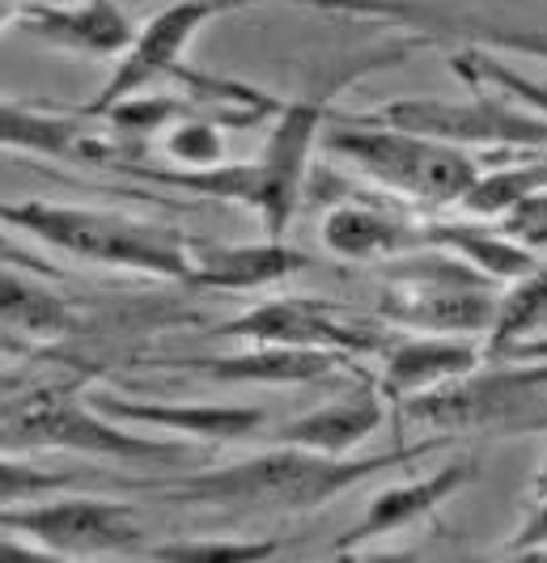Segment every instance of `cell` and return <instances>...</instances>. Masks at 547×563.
Masks as SVG:
<instances>
[{"label": "cell", "instance_id": "ba28073f", "mask_svg": "<svg viewBox=\"0 0 547 563\" xmlns=\"http://www.w3.org/2000/svg\"><path fill=\"white\" fill-rule=\"evenodd\" d=\"M484 272L446 251H416L386 263L382 318L412 331L484 339L496 318V297L484 288Z\"/></svg>", "mask_w": 547, "mask_h": 563}, {"label": "cell", "instance_id": "603a6c76", "mask_svg": "<svg viewBox=\"0 0 547 563\" xmlns=\"http://www.w3.org/2000/svg\"><path fill=\"white\" fill-rule=\"evenodd\" d=\"M318 238L336 258H348V263H391V258L416 254V217L404 221L365 203H340L322 217Z\"/></svg>", "mask_w": 547, "mask_h": 563}, {"label": "cell", "instance_id": "ffe728a7", "mask_svg": "<svg viewBox=\"0 0 547 563\" xmlns=\"http://www.w3.org/2000/svg\"><path fill=\"white\" fill-rule=\"evenodd\" d=\"M352 365V356L331 347H288V343H247L226 356L178 361L183 373H196L217 386H310Z\"/></svg>", "mask_w": 547, "mask_h": 563}, {"label": "cell", "instance_id": "30bf717a", "mask_svg": "<svg viewBox=\"0 0 547 563\" xmlns=\"http://www.w3.org/2000/svg\"><path fill=\"white\" fill-rule=\"evenodd\" d=\"M370 123H391L433 141L459 144L467 153L489 148H535L547 144V119L496 89H471V98H400L361 111Z\"/></svg>", "mask_w": 547, "mask_h": 563}, {"label": "cell", "instance_id": "f546056e", "mask_svg": "<svg viewBox=\"0 0 547 563\" xmlns=\"http://www.w3.org/2000/svg\"><path fill=\"white\" fill-rule=\"evenodd\" d=\"M496 225L505 229L514 242L522 246H530V251H544L547 246V191L535 199H526L522 208H514L505 221H496Z\"/></svg>", "mask_w": 547, "mask_h": 563}, {"label": "cell", "instance_id": "d6986e66", "mask_svg": "<svg viewBox=\"0 0 547 563\" xmlns=\"http://www.w3.org/2000/svg\"><path fill=\"white\" fill-rule=\"evenodd\" d=\"M310 267V254L288 246L285 238H255V242H192V272L187 288L212 292H263Z\"/></svg>", "mask_w": 547, "mask_h": 563}, {"label": "cell", "instance_id": "1f68e13d", "mask_svg": "<svg viewBox=\"0 0 547 563\" xmlns=\"http://www.w3.org/2000/svg\"><path fill=\"white\" fill-rule=\"evenodd\" d=\"M0 263H9V267H26V272H43V276L59 280L56 263H47L39 251H30V246H22V242H13L4 225H0Z\"/></svg>", "mask_w": 547, "mask_h": 563}, {"label": "cell", "instance_id": "6da1fadb", "mask_svg": "<svg viewBox=\"0 0 547 563\" xmlns=\"http://www.w3.org/2000/svg\"><path fill=\"white\" fill-rule=\"evenodd\" d=\"M429 47V38L407 34V38H386L374 47H361L344 56L340 64H322L315 73V81L302 93H293L288 102L276 107L267 141L255 157L247 162H217V166H128V174H136L141 183H157V187H174V191H192L204 199H221V203H238L247 212H255V221L267 238H285V229L293 225L302 196H306V178H310V157L322 144V128L331 119V102L344 85L361 81L365 73L400 64L412 52Z\"/></svg>", "mask_w": 547, "mask_h": 563}, {"label": "cell", "instance_id": "cb8c5ba5", "mask_svg": "<svg viewBox=\"0 0 547 563\" xmlns=\"http://www.w3.org/2000/svg\"><path fill=\"white\" fill-rule=\"evenodd\" d=\"M547 327V258H539L530 272L496 297V318L484 335V356L489 361H514L530 339Z\"/></svg>", "mask_w": 547, "mask_h": 563}, {"label": "cell", "instance_id": "7402d4cb", "mask_svg": "<svg viewBox=\"0 0 547 563\" xmlns=\"http://www.w3.org/2000/svg\"><path fill=\"white\" fill-rule=\"evenodd\" d=\"M475 157H480V174L467 187V196L459 199V208L467 217L505 221L526 199L547 191V144H535V148H489V153H475Z\"/></svg>", "mask_w": 547, "mask_h": 563}, {"label": "cell", "instance_id": "e575fe53", "mask_svg": "<svg viewBox=\"0 0 547 563\" xmlns=\"http://www.w3.org/2000/svg\"><path fill=\"white\" fill-rule=\"evenodd\" d=\"M530 487H535V496H544L547 492V457H544V466L535 471V483H530Z\"/></svg>", "mask_w": 547, "mask_h": 563}, {"label": "cell", "instance_id": "5bb4252c", "mask_svg": "<svg viewBox=\"0 0 547 563\" xmlns=\"http://www.w3.org/2000/svg\"><path fill=\"white\" fill-rule=\"evenodd\" d=\"M475 475H480V462H475V457H450V462H441L437 471L420 475V479L382 487V492H374V496L365 500L361 517L352 521V530L336 538L331 555H357V551L370 547V542H382V538L429 521L433 512L441 505H450L462 487H471Z\"/></svg>", "mask_w": 547, "mask_h": 563}, {"label": "cell", "instance_id": "3957f363", "mask_svg": "<svg viewBox=\"0 0 547 563\" xmlns=\"http://www.w3.org/2000/svg\"><path fill=\"white\" fill-rule=\"evenodd\" d=\"M0 225L64 258L94 263V267H116V272H136V276L174 284H187V272H192V242H196L192 233L107 212V208L39 196L0 199Z\"/></svg>", "mask_w": 547, "mask_h": 563}, {"label": "cell", "instance_id": "83f0119b", "mask_svg": "<svg viewBox=\"0 0 547 563\" xmlns=\"http://www.w3.org/2000/svg\"><path fill=\"white\" fill-rule=\"evenodd\" d=\"M81 483H94L86 471H52V466L30 462V453H0V508L73 492Z\"/></svg>", "mask_w": 547, "mask_h": 563}, {"label": "cell", "instance_id": "e0dca14e", "mask_svg": "<svg viewBox=\"0 0 547 563\" xmlns=\"http://www.w3.org/2000/svg\"><path fill=\"white\" fill-rule=\"evenodd\" d=\"M52 276L0 263V343L18 347H52L73 335H86V310L52 288Z\"/></svg>", "mask_w": 547, "mask_h": 563}, {"label": "cell", "instance_id": "2e32d148", "mask_svg": "<svg viewBox=\"0 0 547 563\" xmlns=\"http://www.w3.org/2000/svg\"><path fill=\"white\" fill-rule=\"evenodd\" d=\"M489 361L484 356V339L475 335H437V331H420V335L386 339L378 347V390L386 402H404L425 390H437L446 382H455L462 373L480 368Z\"/></svg>", "mask_w": 547, "mask_h": 563}, {"label": "cell", "instance_id": "8fae6325", "mask_svg": "<svg viewBox=\"0 0 547 563\" xmlns=\"http://www.w3.org/2000/svg\"><path fill=\"white\" fill-rule=\"evenodd\" d=\"M221 13H233V0H171L166 9H157L149 22H141L132 47L116 59V73L107 77V85L81 102L73 111H81L86 119H98L111 102L119 98H132L141 89H153L166 77H183L187 85H208V89H226L230 81H212V77H200L187 68V52L192 43L200 38V30L221 18Z\"/></svg>", "mask_w": 547, "mask_h": 563}, {"label": "cell", "instance_id": "44dd1931", "mask_svg": "<svg viewBox=\"0 0 547 563\" xmlns=\"http://www.w3.org/2000/svg\"><path fill=\"white\" fill-rule=\"evenodd\" d=\"M386 420V395L374 377H361L352 390L336 395L315 411H302L276 428L281 445H302L315 453H357Z\"/></svg>", "mask_w": 547, "mask_h": 563}, {"label": "cell", "instance_id": "484cf974", "mask_svg": "<svg viewBox=\"0 0 547 563\" xmlns=\"http://www.w3.org/2000/svg\"><path fill=\"white\" fill-rule=\"evenodd\" d=\"M272 119L263 111H233V114H192L183 123H174L166 136V157L174 166L200 169L226 162V123H260Z\"/></svg>", "mask_w": 547, "mask_h": 563}, {"label": "cell", "instance_id": "9a60e30c", "mask_svg": "<svg viewBox=\"0 0 547 563\" xmlns=\"http://www.w3.org/2000/svg\"><path fill=\"white\" fill-rule=\"evenodd\" d=\"M18 30L64 56L119 59L132 47L141 26L132 22V13L119 0H68V4L26 0Z\"/></svg>", "mask_w": 547, "mask_h": 563}, {"label": "cell", "instance_id": "f1b7e54d", "mask_svg": "<svg viewBox=\"0 0 547 563\" xmlns=\"http://www.w3.org/2000/svg\"><path fill=\"white\" fill-rule=\"evenodd\" d=\"M281 551L276 538H174L166 547H153V560H183V563H260Z\"/></svg>", "mask_w": 547, "mask_h": 563}, {"label": "cell", "instance_id": "52a82bcc", "mask_svg": "<svg viewBox=\"0 0 547 563\" xmlns=\"http://www.w3.org/2000/svg\"><path fill=\"white\" fill-rule=\"evenodd\" d=\"M315 9L344 18H378L420 38H462L492 52L547 59V0H315Z\"/></svg>", "mask_w": 547, "mask_h": 563}, {"label": "cell", "instance_id": "8992f818", "mask_svg": "<svg viewBox=\"0 0 547 563\" xmlns=\"http://www.w3.org/2000/svg\"><path fill=\"white\" fill-rule=\"evenodd\" d=\"M395 407L404 428L429 437H535L547 432V361H484Z\"/></svg>", "mask_w": 547, "mask_h": 563}, {"label": "cell", "instance_id": "4316f807", "mask_svg": "<svg viewBox=\"0 0 547 563\" xmlns=\"http://www.w3.org/2000/svg\"><path fill=\"white\" fill-rule=\"evenodd\" d=\"M192 114H200V102H196V98L141 89V93H132V98L111 102L98 119L111 123L116 132H128V136H153V132L174 128V123H183V119H192Z\"/></svg>", "mask_w": 547, "mask_h": 563}, {"label": "cell", "instance_id": "d590c367", "mask_svg": "<svg viewBox=\"0 0 547 563\" xmlns=\"http://www.w3.org/2000/svg\"><path fill=\"white\" fill-rule=\"evenodd\" d=\"M0 352H9V347H4V343H0Z\"/></svg>", "mask_w": 547, "mask_h": 563}, {"label": "cell", "instance_id": "d6a6232c", "mask_svg": "<svg viewBox=\"0 0 547 563\" xmlns=\"http://www.w3.org/2000/svg\"><path fill=\"white\" fill-rule=\"evenodd\" d=\"M22 9H26V0H0V34H4V30H18Z\"/></svg>", "mask_w": 547, "mask_h": 563}, {"label": "cell", "instance_id": "ac0fdd59", "mask_svg": "<svg viewBox=\"0 0 547 563\" xmlns=\"http://www.w3.org/2000/svg\"><path fill=\"white\" fill-rule=\"evenodd\" d=\"M0 153H26L77 166H107L116 144L98 136L81 111H47L34 102L0 98Z\"/></svg>", "mask_w": 547, "mask_h": 563}, {"label": "cell", "instance_id": "277c9868", "mask_svg": "<svg viewBox=\"0 0 547 563\" xmlns=\"http://www.w3.org/2000/svg\"><path fill=\"white\" fill-rule=\"evenodd\" d=\"M0 453H77L102 462L174 466L192 462L196 445L111 420L89 395L39 386L26 395H0Z\"/></svg>", "mask_w": 547, "mask_h": 563}, {"label": "cell", "instance_id": "7a4b0ae2", "mask_svg": "<svg viewBox=\"0 0 547 563\" xmlns=\"http://www.w3.org/2000/svg\"><path fill=\"white\" fill-rule=\"evenodd\" d=\"M446 450V437H425L386 453H315L302 445H272L251 457H238L226 466L192 471L162 483H123L128 492L162 496L174 505H208V508H255V512H310L331 505L365 479H378L395 466Z\"/></svg>", "mask_w": 547, "mask_h": 563}, {"label": "cell", "instance_id": "d4e9b609", "mask_svg": "<svg viewBox=\"0 0 547 563\" xmlns=\"http://www.w3.org/2000/svg\"><path fill=\"white\" fill-rule=\"evenodd\" d=\"M450 73L467 89H496V93H505V98H514V102H522V107H530V111H539L547 119V81H535L518 68H510L492 47L462 43L459 52L450 56Z\"/></svg>", "mask_w": 547, "mask_h": 563}, {"label": "cell", "instance_id": "4dcf8cb0", "mask_svg": "<svg viewBox=\"0 0 547 563\" xmlns=\"http://www.w3.org/2000/svg\"><path fill=\"white\" fill-rule=\"evenodd\" d=\"M501 555H547V492L544 496H535V508H530V517L522 521L514 538L501 547Z\"/></svg>", "mask_w": 547, "mask_h": 563}, {"label": "cell", "instance_id": "7c38bea8", "mask_svg": "<svg viewBox=\"0 0 547 563\" xmlns=\"http://www.w3.org/2000/svg\"><path fill=\"white\" fill-rule=\"evenodd\" d=\"M217 339H242V343H288V347H331V352H378L386 339L370 335L361 327L344 322L331 306L315 297H267L260 306L242 310L238 318L221 322Z\"/></svg>", "mask_w": 547, "mask_h": 563}, {"label": "cell", "instance_id": "4fadbf2b", "mask_svg": "<svg viewBox=\"0 0 547 563\" xmlns=\"http://www.w3.org/2000/svg\"><path fill=\"white\" fill-rule=\"evenodd\" d=\"M89 402L128 428H144V432L192 441V445L251 441L267 423L263 407H233V402H166V398H132L116 390H98L89 395Z\"/></svg>", "mask_w": 547, "mask_h": 563}, {"label": "cell", "instance_id": "836d02e7", "mask_svg": "<svg viewBox=\"0 0 547 563\" xmlns=\"http://www.w3.org/2000/svg\"><path fill=\"white\" fill-rule=\"evenodd\" d=\"M13 555H30V560H39V551H34L30 542H22V538H18V542H0V560H13Z\"/></svg>", "mask_w": 547, "mask_h": 563}, {"label": "cell", "instance_id": "9c48e42d", "mask_svg": "<svg viewBox=\"0 0 547 563\" xmlns=\"http://www.w3.org/2000/svg\"><path fill=\"white\" fill-rule=\"evenodd\" d=\"M4 538L30 542L43 560H107L144 551V521L136 508L102 496H43L0 508Z\"/></svg>", "mask_w": 547, "mask_h": 563}, {"label": "cell", "instance_id": "5b68a950", "mask_svg": "<svg viewBox=\"0 0 547 563\" xmlns=\"http://www.w3.org/2000/svg\"><path fill=\"white\" fill-rule=\"evenodd\" d=\"M322 148L361 178L378 183L382 191L433 208H459V199L480 174V157L459 144L433 141L391 123H370L361 114H331L322 128Z\"/></svg>", "mask_w": 547, "mask_h": 563}]
</instances>
